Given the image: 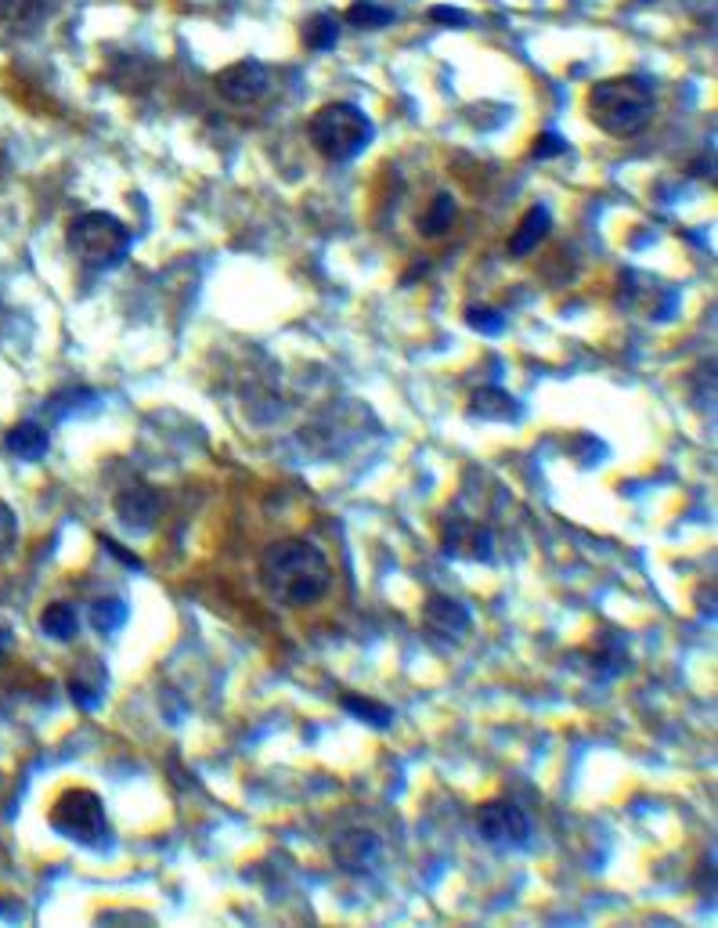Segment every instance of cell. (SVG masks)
Listing matches in <instances>:
<instances>
[{
    "instance_id": "cell-1",
    "label": "cell",
    "mask_w": 718,
    "mask_h": 928,
    "mask_svg": "<svg viewBox=\"0 0 718 928\" xmlns=\"http://www.w3.org/2000/svg\"><path fill=\"white\" fill-rule=\"evenodd\" d=\"M257 574H260L264 593L290 611L315 607L333 585L329 557H325L315 542L300 539V535L271 542L264 553H260Z\"/></svg>"
},
{
    "instance_id": "cell-2",
    "label": "cell",
    "mask_w": 718,
    "mask_h": 928,
    "mask_svg": "<svg viewBox=\"0 0 718 928\" xmlns=\"http://www.w3.org/2000/svg\"><path fill=\"white\" fill-rule=\"evenodd\" d=\"M589 120L610 138H639L654 123L657 95L646 76H610V80L592 84L585 98Z\"/></svg>"
},
{
    "instance_id": "cell-3",
    "label": "cell",
    "mask_w": 718,
    "mask_h": 928,
    "mask_svg": "<svg viewBox=\"0 0 718 928\" xmlns=\"http://www.w3.org/2000/svg\"><path fill=\"white\" fill-rule=\"evenodd\" d=\"M376 127L355 101H329L307 123V141L329 163H350L372 145Z\"/></svg>"
},
{
    "instance_id": "cell-4",
    "label": "cell",
    "mask_w": 718,
    "mask_h": 928,
    "mask_svg": "<svg viewBox=\"0 0 718 928\" xmlns=\"http://www.w3.org/2000/svg\"><path fill=\"white\" fill-rule=\"evenodd\" d=\"M65 246H69V253L80 260V265L109 271V268H120L130 253V228L120 217H112L106 211H87L69 220V228H65Z\"/></svg>"
},
{
    "instance_id": "cell-5",
    "label": "cell",
    "mask_w": 718,
    "mask_h": 928,
    "mask_svg": "<svg viewBox=\"0 0 718 928\" xmlns=\"http://www.w3.org/2000/svg\"><path fill=\"white\" fill-rule=\"evenodd\" d=\"M51 828H55L62 839H69V842L98 845L109 834L106 802H101V795L90 791V788L62 791L58 802L51 806Z\"/></svg>"
},
{
    "instance_id": "cell-6",
    "label": "cell",
    "mask_w": 718,
    "mask_h": 928,
    "mask_svg": "<svg viewBox=\"0 0 718 928\" xmlns=\"http://www.w3.org/2000/svg\"><path fill=\"white\" fill-rule=\"evenodd\" d=\"M477 834L494 849H520L531 839V820L516 802L509 799H491L485 806H477L474 813Z\"/></svg>"
},
{
    "instance_id": "cell-7",
    "label": "cell",
    "mask_w": 718,
    "mask_h": 928,
    "mask_svg": "<svg viewBox=\"0 0 718 928\" xmlns=\"http://www.w3.org/2000/svg\"><path fill=\"white\" fill-rule=\"evenodd\" d=\"M271 87V73L264 62L257 58H242V62H231L228 69H220L214 76V90L220 101H228L235 109H250L257 106L260 98L268 95Z\"/></svg>"
},
{
    "instance_id": "cell-8",
    "label": "cell",
    "mask_w": 718,
    "mask_h": 928,
    "mask_svg": "<svg viewBox=\"0 0 718 928\" xmlns=\"http://www.w3.org/2000/svg\"><path fill=\"white\" fill-rule=\"evenodd\" d=\"M440 546H444V553L463 557V560H491L494 539H491V531L485 525H477V520H469V517H444Z\"/></svg>"
},
{
    "instance_id": "cell-9",
    "label": "cell",
    "mask_w": 718,
    "mask_h": 928,
    "mask_svg": "<svg viewBox=\"0 0 718 928\" xmlns=\"http://www.w3.org/2000/svg\"><path fill=\"white\" fill-rule=\"evenodd\" d=\"M423 625H426V633H434L440 639H455V636L469 633L474 614H469V607L459 604V600H452L444 593H429L423 604Z\"/></svg>"
},
{
    "instance_id": "cell-10",
    "label": "cell",
    "mask_w": 718,
    "mask_h": 928,
    "mask_svg": "<svg viewBox=\"0 0 718 928\" xmlns=\"http://www.w3.org/2000/svg\"><path fill=\"white\" fill-rule=\"evenodd\" d=\"M112 509H116V517L123 520V528L149 531L155 520H160L163 499H160V492L149 488V485H130V488H123L120 495H116Z\"/></svg>"
},
{
    "instance_id": "cell-11",
    "label": "cell",
    "mask_w": 718,
    "mask_h": 928,
    "mask_svg": "<svg viewBox=\"0 0 718 928\" xmlns=\"http://www.w3.org/2000/svg\"><path fill=\"white\" fill-rule=\"evenodd\" d=\"M333 860L347 874H365L376 867V860H380V839H376L372 831H361V828H350L344 834H336L333 842Z\"/></svg>"
},
{
    "instance_id": "cell-12",
    "label": "cell",
    "mask_w": 718,
    "mask_h": 928,
    "mask_svg": "<svg viewBox=\"0 0 718 928\" xmlns=\"http://www.w3.org/2000/svg\"><path fill=\"white\" fill-rule=\"evenodd\" d=\"M553 231V211L550 206H531V211L520 217V225L509 235V257H531L538 246L550 239Z\"/></svg>"
},
{
    "instance_id": "cell-13",
    "label": "cell",
    "mask_w": 718,
    "mask_h": 928,
    "mask_svg": "<svg viewBox=\"0 0 718 928\" xmlns=\"http://www.w3.org/2000/svg\"><path fill=\"white\" fill-rule=\"evenodd\" d=\"M469 416H474V420H488V423H516L520 416H524V409H520V401L502 387H477L474 395H469Z\"/></svg>"
},
{
    "instance_id": "cell-14",
    "label": "cell",
    "mask_w": 718,
    "mask_h": 928,
    "mask_svg": "<svg viewBox=\"0 0 718 928\" xmlns=\"http://www.w3.org/2000/svg\"><path fill=\"white\" fill-rule=\"evenodd\" d=\"M8 452L11 455H19V460L25 463H36V460H44L47 449H51V438H47V427H41L36 420H22L8 430Z\"/></svg>"
},
{
    "instance_id": "cell-15",
    "label": "cell",
    "mask_w": 718,
    "mask_h": 928,
    "mask_svg": "<svg viewBox=\"0 0 718 928\" xmlns=\"http://www.w3.org/2000/svg\"><path fill=\"white\" fill-rule=\"evenodd\" d=\"M41 633L51 636L55 644H73L76 633H80V614H76L73 604H47L41 611Z\"/></svg>"
},
{
    "instance_id": "cell-16",
    "label": "cell",
    "mask_w": 718,
    "mask_h": 928,
    "mask_svg": "<svg viewBox=\"0 0 718 928\" xmlns=\"http://www.w3.org/2000/svg\"><path fill=\"white\" fill-rule=\"evenodd\" d=\"M455 217H459V203H455V195L448 192H437L434 199H429L426 214L420 217V231L426 239H440V235H448Z\"/></svg>"
},
{
    "instance_id": "cell-17",
    "label": "cell",
    "mask_w": 718,
    "mask_h": 928,
    "mask_svg": "<svg viewBox=\"0 0 718 928\" xmlns=\"http://www.w3.org/2000/svg\"><path fill=\"white\" fill-rule=\"evenodd\" d=\"M127 618H130V611L120 596H106V600H95V604H90V625H95L101 636L120 633Z\"/></svg>"
},
{
    "instance_id": "cell-18",
    "label": "cell",
    "mask_w": 718,
    "mask_h": 928,
    "mask_svg": "<svg viewBox=\"0 0 718 928\" xmlns=\"http://www.w3.org/2000/svg\"><path fill=\"white\" fill-rule=\"evenodd\" d=\"M339 44V19L329 11H318L304 22V47L311 51H333Z\"/></svg>"
},
{
    "instance_id": "cell-19",
    "label": "cell",
    "mask_w": 718,
    "mask_h": 928,
    "mask_svg": "<svg viewBox=\"0 0 718 928\" xmlns=\"http://www.w3.org/2000/svg\"><path fill=\"white\" fill-rule=\"evenodd\" d=\"M44 19V0H0V25L8 30H30Z\"/></svg>"
},
{
    "instance_id": "cell-20",
    "label": "cell",
    "mask_w": 718,
    "mask_h": 928,
    "mask_svg": "<svg viewBox=\"0 0 718 928\" xmlns=\"http://www.w3.org/2000/svg\"><path fill=\"white\" fill-rule=\"evenodd\" d=\"M339 704H344V712H350V715H355V719H361V723H369V726H380V730H387L390 723H394V712H390L387 704L372 701V698L344 694V698H339Z\"/></svg>"
},
{
    "instance_id": "cell-21",
    "label": "cell",
    "mask_w": 718,
    "mask_h": 928,
    "mask_svg": "<svg viewBox=\"0 0 718 928\" xmlns=\"http://www.w3.org/2000/svg\"><path fill=\"white\" fill-rule=\"evenodd\" d=\"M344 19L350 25H358V30H380V25L394 22V11L383 8V4H376V0H358V4L347 8Z\"/></svg>"
},
{
    "instance_id": "cell-22",
    "label": "cell",
    "mask_w": 718,
    "mask_h": 928,
    "mask_svg": "<svg viewBox=\"0 0 718 928\" xmlns=\"http://www.w3.org/2000/svg\"><path fill=\"white\" fill-rule=\"evenodd\" d=\"M466 322H469V330H477V333H485V336H499L505 330L502 311H494V307H469Z\"/></svg>"
},
{
    "instance_id": "cell-23",
    "label": "cell",
    "mask_w": 718,
    "mask_h": 928,
    "mask_svg": "<svg viewBox=\"0 0 718 928\" xmlns=\"http://www.w3.org/2000/svg\"><path fill=\"white\" fill-rule=\"evenodd\" d=\"M69 698L80 704L84 712H95L101 704V683H87L84 676H69Z\"/></svg>"
},
{
    "instance_id": "cell-24",
    "label": "cell",
    "mask_w": 718,
    "mask_h": 928,
    "mask_svg": "<svg viewBox=\"0 0 718 928\" xmlns=\"http://www.w3.org/2000/svg\"><path fill=\"white\" fill-rule=\"evenodd\" d=\"M19 546V517L8 503H0V557Z\"/></svg>"
},
{
    "instance_id": "cell-25",
    "label": "cell",
    "mask_w": 718,
    "mask_h": 928,
    "mask_svg": "<svg viewBox=\"0 0 718 928\" xmlns=\"http://www.w3.org/2000/svg\"><path fill=\"white\" fill-rule=\"evenodd\" d=\"M564 152H567V138L553 134V130H545V134L534 141V149H531L534 160H553V155H564Z\"/></svg>"
},
{
    "instance_id": "cell-26",
    "label": "cell",
    "mask_w": 718,
    "mask_h": 928,
    "mask_svg": "<svg viewBox=\"0 0 718 928\" xmlns=\"http://www.w3.org/2000/svg\"><path fill=\"white\" fill-rule=\"evenodd\" d=\"M429 22H437V25H469V15H466V11H459V8L437 4V8H429Z\"/></svg>"
},
{
    "instance_id": "cell-27",
    "label": "cell",
    "mask_w": 718,
    "mask_h": 928,
    "mask_svg": "<svg viewBox=\"0 0 718 928\" xmlns=\"http://www.w3.org/2000/svg\"><path fill=\"white\" fill-rule=\"evenodd\" d=\"M101 546H106V549H109V553H112L116 560H120V564H127V568H134V571H141V560H138L134 553H127V549H123L120 542H112V539H109V535H101Z\"/></svg>"
},
{
    "instance_id": "cell-28",
    "label": "cell",
    "mask_w": 718,
    "mask_h": 928,
    "mask_svg": "<svg viewBox=\"0 0 718 928\" xmlns=\"http://www.w3.org/2000/svg\"><path fill=\"white\" fill-rule=\"evenodd\" d=\"M11 647H15V633H11V625H8V622H0V665L8 661Z\"/></svg>"
},
{
    "instance_id": "cell-29",
    "label": "cell",
    "mask_w": 718,
    "mask_h": 928,
    "mask_svg": "<svg viewBox=\"0 0 718 928\" xmlns=\"http://www.w3.org/2000/svg\"><path fill=\"white\" fill-rule=\"evenodd\" d=\"M639 4H650V0H639Z\"/></svg>"
}]
</instances>
